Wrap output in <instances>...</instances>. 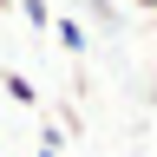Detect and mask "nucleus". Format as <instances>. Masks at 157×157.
Wrapping results in <instances>:
<instances>
[{"mask_svg":"<svg viewBox=\"0 0 157 157\" xmlns=\"http://www.w3.org/2000/svg\"><path fill=\"white\" fill-rule=\"evenodd\" d=\"M46 33H59V46H66V52H85V26H78V20L52 13V26H46Z\"/></svg>","mask_w":157,"mask_h":157,"instance_id":"1","label":"nucleus"},{"mask_svg":"<svg viewBox=\"0 0 157 157\" xmlns=\"http://www.w3.org/2000/svg\"><path fill=\"white\" fill-rule=\"evenodd\" d=\"M0 85H7L13 105H39V92H33V78H26V72H0Z\"/></svg>","mask_w":157,"mask_h":157,"instance_id":"2","label":"nucleus"},{"mask_svg":"<svg viewBox=\"0 0 157 157\" xmlns=\"http://www.w3.org/2000/svg\"><path fill=\"white\" fill-rule=\"evenodd\" d=\"M20 13H26V26H39V33L52 26V7H46V0H20Z\"/></svg>","mask_w":157,"mask_h":157,"instance_id":"3","label":"nucleus"},{"mask_svg":"<svg viewBox=\"0 0 157 157\" xmlns=\"http://www.w3.org/2000/svg\"><path fill=\"white\" fill-rule=\"evenodd\" d=\"M39 157H66V137H59L52 124H46V137H39Z\"/></svg>","mask_w":157,"mask_h":157,"instance_id":"4","label":"nucleus"},{"mask_svg":"<svg viewBox=\"0 0 157 157\" xmlns=\"http://www.w3.org/2000/svg\"><path fill=\"white\" fill-rule=\"evenodd\" d=\"M131 7H144V13H151V7H157V0H131Z\"/></svg>","mask_w":157,"mask_h":157,"instance_id":"5","label":"nucleus"},{"mask_svg":"<svg viewBox=\"0 0 157 157\" xmlns=\"http://www.w3.org/2000/svg\"><path fill=\"white\" fill-rule=\"evenodd\" d=\"M0 7H7V0H0Z\"/></svg>","mask_w":157,"mask_h":157,"instance_id":"6","label":"nucleus"}]
</instances>
